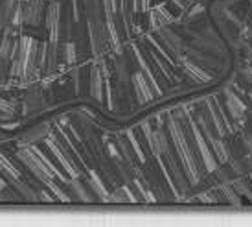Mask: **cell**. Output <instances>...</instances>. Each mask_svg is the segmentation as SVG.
<instances>
[{"label": "cell", "instance_id": "obj_23", "mask_svg": "<svg viewBox=\"0 0 252 227\" xmlns=\"http://www.w3.org/2000/svg\"><path fill=\"white\" fill-rule=\"evenodd\" d=\"M15 114V106L6 102L4 98H0V120H9Z\"/></svg>", "mask_w": 252, "mask_h": 227}, {"label": "cell", "instance_id": "obj_30", "mask_svg": "<svg viewBox=\"0 0 252 227\" xmlns=\"http://www.w3.org/2000/svg\"><path fill=\"white\" fill-rule=\"evenodd\" d=\"M7 187H9V185H7L6 178H4L2 174H0V192H4V190H6V189H7Z\"/></svg>", "mask_w": 252, "mask_h": 227}, {"label": "cell", "instance_id": "obj_19", "mask_svg": "<svg viewBox=\"0 0 252 227\" xmlns=\"http://www.w3.org/2000/svg\"><path fill=\"white\" fill-rule=\"evenodd\" d=\"M63 52H64V63L76 65V61H77L76 44L72 43V41H66V43L63 44Z\"/></svg>", "mask_w": 252, "mask_h": 227}, {"label": "cell", "instance_id": "obj_9", "mask_svg": "<svg viewBox=\"0 0 252 227\" xmlns=\"http://www.w3.org/2000/svg\"><path fill=\"white\" fill-rule=\"evenodd\" d=\"M171 148V141H169V137L166 135V131L162 126H158L157 129H153V137H151V141H149V150H151V153L157 157H164L166 155V151Z\"/></svg>", "mask_w": 252, "mask_h": 227}, {"label": "cell", "instance_id": "obj_10", "mask_svg": "<svg viewBox=\"0 0 252 227\" xmlns=\"http://www.w3.org/2000/svg\"><path fill=\"white\" fill-rule=\"evenodd\" d=\"M103 89H105V76L101 71V65L96 59V63L91 67V94L94 100H103Z\"/></svg>", "mask_w": 252, "mask_h": 227}, {"label": "cell", "instance_id": "obj_32", "mask_svg": "<svg viewBox=\"0 0 252 227\" xmlns=\"http://www.w3.org/2000/svg\"><path fill=\"white\" fill-rule=\"evenodd\" d=\"M44 2H52V0H44Z\"/></svg>", "mask_w": 252, "mask_h": 227}, {"label": "cell", "instance_id": "obj_7", "mask_svg": "<svg viewBox=\"0 0 252 227\" xmlns=\"http://www.w3.org/2000/svg\"><path fill=\"white\" fill-rule=\"evenodd\" d=\"M131 83H133V92L136 100H138V104H149L157 96L151 83H149V79L146 78V74L142 71L134 72L133 78H131Z\"/></svg>", "mask_w": 252, "mask_h": 227}, {"label": "cell", "instance_id": "obj_27", "mask_svg": "<svg viewBox=\"0 0 252 227\" xmlns=\"http://www.w3.org/2000/svg\"><path fill=\"white\" fill-rule=\"evenodd\" d=\"M37 194H39V199H42V201H48V203H50V201H54V196H52V194H48L46 190H42V189L37 192Z\"/></svg>", "mask_w": 252, "mask_h": 227}, {"label": "cell", "instance_id": "obj_11", "mask_svg": "<svg viewBox=\"0 0 252 227\" xmlns=\"http://www.w3.org/2000/svg\"><path fill=\"white\" fill-rule=\"evenodd\" d=\"M224 94H226V109L230 113L232 120H243L247 111V106L243 104V100L239 98L236 92H232L230 89H226Z\"/></svg>", "mask_w": 252, "mask_h": 227}, {"label": "cell", "instance_id": "obj_2", "mask_svg": "<svg viewBox=\"0 0 252 227\" xmlns=\"http://www.w3.org/2000/svg\"><path fill=\"white\" fill-rule=\"evenodd\" d=\"M164 163L168 166V170H169V174H171V178H173V183H175L177 190L181 194V198H184L186 190L191 187V181L186 179V170H184L181 159H179V155H177V151L173 148H169L168 151H166Z\"/></svg>", "mask_w": 252, "mask_h": 227}, {"label": "cell", "instance_id": "obj_22", "mask_svg": "<svg viewBox=\"0 0 252 227\" xmlns=\"http://www.w3.org/2000/svg\"><path fill=\"white\" fill-rule=\"evenodd\" d=\"M105 201H116V203H122V201H129V196H127V187H126V185H122L120 189H116L114 192H111V194L107 196Z\"/></svg>", "mask_w": 252, "mask_h": 227}, {"label": "cell", "instance_id": "obj_3", "mask_svg": "<svg viewBox=\"0 0 252 227\" xmlns=\"http://www.w3.org/2000/svg\"><path fill=\"white\" fill-rule=\"evenodd\" d=\"M157 34H158L160 44L166 48L168 54H171V57L175 59V63H182V61H184V44H182L181 37L177 36L169 26H164V28L157 30Z\"/></svg>", "mask_w": 252, "mask_h": 227}, {"label": "cell", "instance_id": "obj_8", "mask_svg": "<svg viewBox=\"0 0 252 227\" xmlns=\"http://www.w3.org/2000/svg\"><path fill=\"white\" fill-rule=\"evenodd\" d=\"M147 13H149V22H151V30H153V32L164 28V26H169L171 22L175 21L173 15L168 11L166 4H157V6L151 7Z\"/></svg>", "mask_w": 252, "mask_h": 227}, {"label": "cell", "instance_id": "obj_15", "mask_svg": "<svg viewBox=\"0 0 252 227\" xmlns=\"http://www.w3.org/2000/svg\"><path fill=\"white\" fill-rule=\"evenodd\" d=\"M57 61H59V43H48L46 48V57L42 63V74H56L57 71Z\"/></svg>", "mask_w": 252, "mask_h": 227}, {"label": "cell", "instance_id": "obj_26", "mask_svg": "<svg viewBox=\"0 0 252 227\" xmlns=\"http://www.w3.org/2000/svg\"><path fill=\"white\" fill-rule=\"evenodd\" d=\"M171 2H173L179 9H182V11H188L189 7H191V4H193V0H171Z\"/></svg>", "mask_w": 252, "mask_h": 227}, {"label": "cell", "instance_id": "obj_6", "mask_svg": "<svg viewBox=\"0 0 252 227\" xmlns=\"http://www.w3.org/2000/svg\"><path fill=\"white\" fill-rule=\"evenodd\" d=\"M22 2V24L39 26L44 15V0H21Z\"/></svg>", "mask_w": 252, "mask_h": 227}, {"label": "cell", "instance_id": "obj_12", "mask_svg": "<svg viewBox=\"0 0 252 227\" xmlns=\"http://www.w3.org/2000/svg\"><path fill=\"white\" fill-rule=\"evenodd\" d=\"M133 52H134V59H136V63H138V67H140V71L146 74V78L149 79V83H151V87H153L155 94H157V96H160V94H162L160 79L155 76V72L151 71V67H149V63H147V59H144V56H142L140 50L134 46Z\"/></svg>", "mask_w": 252, "mask_h": 227}, {"label": "cell", "instance_id": "obj_1", "mask_svg": "<svg viewBox=\"0 0 252 227\" xmlns=\"http://www.w3.org/2000/svg\"><path fill=\"white\" fill-rule=\"evenodd\" d=\"M17 159H19V161H21V163L24 164L30 172H32V176H33L37 181H41L44 187H46L48 181L56 179V176L52 174V170H50L46 164L42 163L41 157L33 151L32 146H22V148H19V151H17Z\"/></svg>", "mask_w": 252, "mask_h": 227}, {"label": "cell", "instance_id": "obj_25", "mask_svg": "<svg viewBox=\"0 0 252 227\" xmlns=\"http://www.w3.org/2000/svg\"><path fill=\"white\" fill-rule=\"evenodd\" d=\"M9 69H11V61L0 57V85L9 78Z\"/></svg>", "mask_w": 252, "mask_h": 227}, {"label": "cell", "instance_id": "obj_24", "mask_svg": "<svg viewBox=\"0 0 252 227\" xmlns=\"http://www.w3.org/2000/svg\"><path fill=\"white\" fill-rule=\"evenodd\" d=\"M105 150H107V155H109V159L111 161H118V159H122V153H120V148L118 144H116V141H105Z\"/></svg>", "mask_w": 252, "mask_h": 227}, {"label": "cell", "instance_id": "obj_20", "mask_svg": "<svg viewBox=\"0 0 252 227\" xmlns=\"http://www.w3.org/2000/svg\"><path fill=\"white\" fill-rule=\"evenodd\" d=\"M46 189H48V190L52 192L59 201H63V203H68V201H70V196H68L66 192L61 190V189H59V185H56V179L48 181V183H46Z\"/></svg>", "mask_w": 252, "mask_h": 227}, {"label": "cell", "instance_id": "obj_18", "mask_svg": "<svg viewBox=\"0 0 252 227\" xmlns=\"http://www.w3.org/2000/svg\"><path fill=\"white\" fill-rule=\"evenodd\" d=\"M127 139H129V142H131V146H133L134 155H136V159H138V163H146L147 157H146V153L142 151L140 142H138V137H136V133H134L133 129H131V131H127Z\"/></svg>", "mask_w": 252, "mask_h": 227}, {"label": "cell", "instance_id": "obj_21", "mask_svg": "<svg viewBox=\"0 0 252 227\" xmlns=\"http://www.w3.org/2000/svg\"><path fill=\"white\" fill-rule=\"evenodd\" d=\"M219 190L223 192L224 199H228V201H230V203H234V205H241L238 192L234 190V187H230V185H221V187H219Z\"/></svg>", "mask_w": 252, "mask_h": 227}, {"label": "cell", "instance_id": "obj_29", "mask_svg": "<svg viewBox=\"0 0 252 227\" xmlns=\"http://www.w3.org/2000/svg\"><path fill=\"white\" fill-rule=\"evenodd\" d=\"M204 9H203V6H195V9H191L189 11V19H193V17H197L199 13H203Z\"/></svg>", "mask_w": 252, "mask_h": 227}, {"label": "cell", "instance_id": "obj_17", "mask_svg": "<svg viewBox=\"0 0 252 227\" xmlns=\"http://www.w3.org/2000/svg\"><path fill=\"white\" fill-rule=\"evenodd\" d=\"M149 57L153 59V63H155V69H157V72H160L164 78L168 79V81H173L175 79V74H173V71L169 69L168 65L162 61V57H158V54L155 52V50H149Z\"/></svg>", "mask_w": 252, "mask_h": 227}, {"label": "cell", "instance_id": "obj_14", "mask_svg": "<svg viewBox=\"0 0 252 227\" xmlns=\"http://www.w3.org/2000/svg\"><path fill=\"white\" fill-rule=\"evenodd\" d=\"M21 0H0V26L13 28V19Z\"/></svg>", "mask_w": 252, "mask_h": 227}, {"label": "cell", "instance_id": "obj_31", "mask_svg": "<svg viewBox=\"0 0 252 227\" xmlns=\"http://www.w3.org/2000/svg\"><path fill=\"white\" fill-rule=\"evenodd\" d=\"M2 32H4V28H2V26H0V39H2Z\"/></svg>", "mask_w": 252, "mask_h": 227}, {"label": "cell", "instance_id": "obj_5", "mask_svg": "<svg viewBox=\"0 0 252 227\" xmlns=\"http://www.w3.org/2000/svg\"><path fill=\"white\" fill-rule=\"evenodd\" d=\"M44 141H46V146H48V150L52 151V155L56 157L57 161H59V164L63 166V170L66 172V174H68V178H85L83 172L79 170V168H77L76 164H74V163L70 161V159H68V157L64 155L63 150H61L59 146H57L56 141L52 139V135H50V133H48L46 137H44Z\"/></svg>", "mask_w": 252, "mask_h": 227}, {"label": "cell", "instance_id": "obj_16", "mask_svg": "<svg viewBox=\"0 0 252 227\" xmlns=\"http://www.w3.org/2000/svg\"><path fill=\"white\" fill-rule=\"evenodd\" d=\"M87 176H89V185H91V189L94 190V194H96L101 201H105L107 196H109V192H107V189H105L103 179L99 178L98 170H96L94 166H91V168H89V172H87Z\"/></svg>", "mask_w": 252, "mask_h": 227}, {"label": "cell", "instance_id": "obj_4", "mask_svg": "<svg viewBox=\"0 0 252 227\" xmlns=\"http://www.w3.org/2000/svg\"><path fill=\"white\" fill-rule=\"evenodd\" d=\"M61 15H63L61 2L59 0L48 2L44 21H46V28H48L50 43H59V39H61Z\"/></svg>", "mask_w": 252, "mask_h": 227}, {"label": "cell", "instance_id": "obj_13", "mask_svg": "<svg viewBox=\"0 0 252 227\" xmlns=\"http://www.w3.org/2000/svg\"><path fill=\"white\" fill-rule=\"evenodd\" d=\"M182 71L186 72V76H188L193 83H210L212 81L210 74L204 71L203 67H199V65L193 63V61H189V59H184V61H182Z\"/></svg>", "mask_w": 252, "mask_h": 227}, {"label": "cell", "instance_id": "obj_28", "mask_svg": "<svg viewBox=\"0 0 252 227\" xmlns=\"http://www.w3.org/2000/svg\"><path fill=\"white\" fill-rule=\"evenodd\" d=\"M151 9V0H140V11L147 13Z\"/></svg>", "mask_w": 252, "mask_h": 227}]
</instances>
